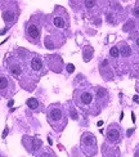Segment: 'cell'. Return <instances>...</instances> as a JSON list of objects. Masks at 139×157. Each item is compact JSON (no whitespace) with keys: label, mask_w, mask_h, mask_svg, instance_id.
Listing matches in <instances>:
<instances>
[{"label":"cell","mask_w":139,"mask_h":157,"mask_svg":"<svg viewBox=\"0 0 139 157\" xmlns=\"http://www.w3.org/2000/svg\"><path fill=\"white\" fill-rule=\"evenodd\" d=\"M41 31H43V17L32 16L25 23V37L34 45H41Z\"/></svg>","instance_id":"obj_3"},{"label":"cell","mask_w":139,"mask_h":157,"mask_svg":"<svg viewBox=\"0 0 139 157\" xmlns=\"http://www.w3.org/2000/svg\"><path fill=\"white\" fill-rule=\"evenodd\" d=\"M94 95H95V100L98 103V106L101 107H106L108 104L109 100V95H108V91L102 86H97L94 89Z\"/></svg>","instance_id":"obj_12"},{"label":"cell","mask_w":139,"mask_h":157,"mask_svg":"<svg viewBox=\"0 0 139 157\" xmlns=\"http://www.w3.org/2000/svg\"><path fill=\"white\" fill-rule=\"evenodd\" d=\"M66 104L68 106V108H66V111H67V115H68V117H70V119H72V120H77V113H76V110L73 108L72 103L67 102Z\"/></svg>","instance_id":"obj_18"},{"label":"cell","mask_w":139,"mask_h":157,"mask_svg":"<svg viewBox=\"0 0 139 157\" xmlns=\"http://www.w3.org/2000/svg\"><path fill=\"white\" fill-rule=\"evenodd\" d=\"M135 45H137V47H135V48H137V50H139V36L137 37V39H135Z\"/></svg>","instance_id":"obj_23"},{"label":"cell","mask_w":139,"mask_h":157,"mask_svg":"<svg viewBox=\"0 0 139 157\" xmlns=\"http://www.w3.org/2000/svg\"><path fill=\"white\" fill-rule=\"evenodd\" d=\"M26 104H27L28 108L31 111H34V112H41V111H44V106L39 102L36 98H28Z\"/></svg>","instance_id":"obj_15"},{"label":"cell","mask_w":139,"mask_h":157,"mask_svg":"<svg viewBox=\"0 0 139 157\" xmlns=\"http://www.w3.org/2000/svg\"><path fill=\"white\" fill-rule=\"evenodd\" d=\"M73 102L83 112L90 115H97L102 110L95 100L94 91L89 88H76L73 91Z\"/></svg>","instance_id":"obj_1"},{"label":"cell","mask_w":139,"mask_h":157,"mask_svg":"<svg viewBox=\"0 0 139 157\" xmlns=\"http://www.w3.org/2000/svg\"><path fill=\"white\" fill-rule=\"evenodd\" d=\"M102 152L103 157H119V149L116 147H112V144H109L107 142L103 143Z\"/></svg>","instance_id":"obj_13"},{"label":"cell","mask_w":139,"mask_h":157,"mask_svg":"<svg viewBox=\"0 0 139 157\" xmlns=\"http://www.w3.org/2000/svg\"><path fill=\"white\" fill-rule=\"evenodd\" d=\"M134 157H139V146L137 147V149H135V153H134Z\"/></svg>","instance_id":"obj_24"},{"label":"cell","mask_w":139,"mask_h":157,"mask_svg":"<svg viewBox=\"0 0 139 157\" xmlns=\"http://www.w3.org/2000/svg\"><path fill=\"white\" fill-rule=\"evenodd\" d=\"M68 115L62 103H52L47 108V121L56 132L61 133L67 126Z\"/></svg>","instance_id":"obj_2"},{"label":"cell","mask_w":139,"mask_h":157,"mask_svg":"<svg viewBox=\"0 0 139 157\" xmlns=\"http://www.w3.org/2000/svg\"><path fill=\"white\" fill-rule=\"evenodd\" d=\"M109 55H111L114 59H117L120 57V52H119V47H112L109 50Z\"/></svg>","instance_id":"obj_19"},{"label":"cell","mask_w":139,"mask_h":157,"mask_svg":"<svg viewBox=\"0 0 139 157\" xmlns=\"http://www.w3.org/2000/svg\"><path fill=\"white\" fill-rule=\"evenodd\" d=\"M122 130L117 124H111L106 130V140L109 144H117L121 142Z\"/></svg>","instance_id":"obj_11"},{"label":"cell","mask_w":139,"mask_h":157,"mask_svg":"<svg viewBox=\"0 0 139 157\" xmlns=\"http://www.w3.org/2000/svg\"><path fill=\"white\" fill-rule=\"evenodd\" d=\"M67 71H68V72H72L73 71V64H68V66H67Z\"/></svg>","instance_id":"obj_22"},{"label":"cell","mask_w":139,"mask_h":157,"mask_svg":"<svg viewBox=\"0 0 139 157\" xmlns=\"http://www.w3.org/2000/svg\"><path fill=\"white\" fill-rule=\"evenodd\" d=\"M80 146H81V149L85 156L92 157L97 155V139L94 134L89 132L83 133L81 138H80Z\"/></svg>","instance_id":"obj_7"},{"label":"cell","mask_w":139,"mask_h":157,"mask_svg":"<svg viewBox=\"0 0 139 157\" xmlns=\"http://www.w3.org/2000/svg\"><path fill=\"white\" fill-rule=\"evenodd\" d=\"M45 48L47 49H56V48H59L61 45L64 44V37H63V34H61L59 31L54 30L53 27L49 28L48 31V35L45 36Z\"/></svg>","instance_id":"obj_8"},{"label":"cell","mask_w":139,"mask_h":157,"mask_svg":"<svg viewBox=\"0 0 139 157\" xmlns=\"http://www.w3.org/2000/svg\"><path fill=\"white\" fill-rule=\"evenodd\" d=\"M93 53H94L93 48L90 47V45H85V47L83 48V57H84V61H85V62H89L90 59H92V57H93Z\"/></svg>","instance_id":"obj_17"},{"label":"cell","mask_w":139,"mask_h":157,"mask_svg":"<svg viewBox=\"0 0 139 157\" xmlns=\"http://www.w3.org/2000/svg\"><path fill=\"white\" fill-rule=\"evenodd\" d=\"M27 68L30 71L31 76L37 81L41 78V76L48 74V68L44 58L37 53H32V52L27 53Z\"/></svg>","instance_id":"obj_4"},{"label":"cell","mask_w":139,"mask_h":157,"mask_svg":"<svg viewBox=\"0 0 139 157\" xmlns=\"http://www.w3.org/2000/svg\"><path fill=\"white\" fill-rule=\"evenodd\" d=\"M47 68L56 74H61L63 71V59L61 55L58 54H52V55H45L44 57Z\"/></svg>","instance_id":"obj_10"},{"label":"cell","mask_w":139,"mask_h":157,"mask_svg":"<svg viewBox=\"0 0 139 157\" xmlns=\"http://www.w3.org/2000/svg\"><path fill=\"white\" fill-rule=\"evenodd\" d=\"M119 52H120V57L124 58V59H128V58H130L133 55V49L125 41L119 44Z\"/></svg>","instance_id":"obj_14"},{"label":"cell","mask_w":139,"mask_h":157,"mask_svg":"<svg viewBox=\"0 0 139 157\" xmlns=\"http://www.w3.org/2000/svg\"><path fill=\"white\" fill-rule=\"evenodd\" d=\"M16 83L11 74L0 68V94L4 98H11L16 94Z\"/></svg>","instance_id":"obj_6"},{"label":"cell","mask_w":139,"mask_h":157,"mask_svg":"<svg viewBox=\"0 0 139 157\" xmlns=\"http://www.w3.org/2000/svg\"><path fill=\"white\" fill-rule=\"evenodd\" d=\"M18 13L19 11L17 3H6V5L3 8V19L6 25H12L17 21Z\"/></svg>","instance_id":"obj_9"},{"label":"cell","mask_w":139,"mask_h":157,"mask_svg":"<svg viewBox=\"0 0 139 157\" xmlns=\"http://www.w3.org/2000/svg\"><path fill=\"white\" fill-rule=\"evenodd\" d=\"M35 157H57V155L54 153V151L50 147H43V148L35 155Z\"/></svg>","instance_id":"obj_16"},{"label":"cell","mask_w":139,"mask_h":157,"mask_svg":"<svg viewBox=\"0 0 139 157\" xmlns=\"http://www.w3.org/2000/svg\"><path fill=\"white\" fill-rule=\"evenodd\" d=\"M84 4H85V6L88 9H92V8H94V6H95L97 3L95 1H84Z\"/></svg>","instance_id":"obj_20"},{"label":"cell","mask_w":139,"mask_h":157,"mask_svg":"<svg viewBox=\"0 0 139 157\" xmlns=\"http://www.w3.org/2000/svg\"><path fill=\"white\" fill-rule=\"evenodd\" d=\"M49 18H50V22H52V25H53V27L58 28V30H67V28L70 27L68 13L66 12V9L59 5L54 6Z\"/></svg>","instance_id":"obj_5"},{"label":"cell","mask_w":139,"mask_h":157,"mask_svg":"<svg viewBox=\"0 0 139 157\" xmlns=\"http://www.w3.org/2000/svg\"><path fill=\"white\" fill-rule=\"evenodd\" d=\"M133 14H134L137 18H139V5H137V6H135V8L133 9Z\"/></svg>","instance_id":"obj_21"}]
</instances>
